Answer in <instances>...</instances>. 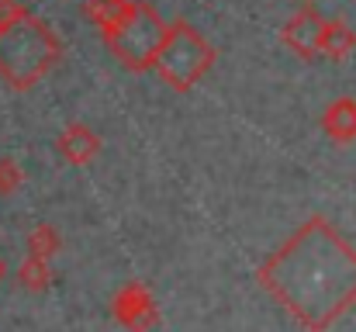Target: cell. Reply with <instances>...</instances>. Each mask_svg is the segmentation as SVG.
<instances>
[{
    "label": "cell",
    "instance_id": "obj_1",
    "mask_svg": "<svg viewBox=\"0 0 356 332\" xmlns=\"http://www.w3.org/2000/svg\"><path fill=\"white\" fill-rule=\"evenodd\" d=\"M256 284L305 332H329L356 305V246L312 215L256 267Z\"/></svg>",
    "mask_w": 356,
    "mask_h": 332
},
{
    "label": "cell",
    "instance_id": "obj_2",
    "mask_svg": "<svg viewBox=\"0 0 356 332\" xmlns=\"http://www.w3.org/2000/svg\"><path fill=\"white\" fill-rule=\"evenodd\" d=\"M63 59V42L45 17L24 7L17 17L0 24V80L24 94L42 84Z\"/></svg>",
    "mask_w": 356,
    "mask_h": 332
},
{
    "label": "cell",
    "instance_id": "obj_3",
    "mask_svg": "<svg viewBox=\"0 0 356 332\" xmlns=\"http://www.w3.org/2000/svg\"><path fill=\"white\" fill-rule=\"evenodd\" d=\"M215 59H218L215 45L187 17H177V21H170V35L159 49L156 77L166 87H173L177 94H187L215 70Z\"/></svg>",
    "mask_w": 356,
    "mask_h": 332
},
{
    "label": "cell",
    "instance_id": "obj_4",
    "mask_svg": "<svg viewBox=\"0 0 356 332\" xmlns=\"http://www.w3.org/2000/svg\"><path fill=\"white\" fill-rule=\"evenodd\" d=\"M166 35H170V24L159 17V10L149 0H131L128 17L115 31H108L101 38H104L108 52L128 73H145V70H156V59H159Z\"/></svg>",
    "mask_w": 356,
    "mask_h": 332
},
{
    "label": "cell",
    "instance_id": "obj_5",
    "mask_svg": "<svg viewBox=\"0 0 356 332\" xmlns=\"http://www.w3.org/2000/svg\"><path fill=\"white\" fill-rule=\"evenodd\" d=\"M111 319L128 332H152L159 326V301L145 280L121 284L111 298Z\"/></svg>",
    "mask_w": 356,
    "mask_h": 332
},
{
    "label": "cell",
    "instance_id": "obj_6",
    "mask_svg": "<svg viewBox=\"0 0 356 332\" xmlns=\"http://www.w3.org/2000/svg\"><path fill=\"white\" fill-rule=\"evenodd\" d=\"M322 31H325V17L312 3H301V10L280 28V42L298 59H315L322 56Z\"/></svg>",
    "mask_w": 356,
    "mask_h": 332
},
{
    "label": "cell",
    "instance_id": "obj_7",
    "mask_svg": "<svg viewBox=\"0 0 356 332\" xmlns=\"http://www.w3.org/2000/svg\"><path fill=\"white\" fill-rule=\"evenodd\" d=\"M101 149H104V139L90 125H83V121H70L59 132V139H56V152L63 156V163H70L76 170L90 166L101 156Z\"/></svg>",
    "mask_w": 356,
    "mask_h": 332
},
{
    "label": "cell",
    "instance_id": "obj_8",
    "mask_svg": "<svg viewBox=\"0 0 356 332\" xmlns=\"http://www.w3.org/2000/svg\"><path fill=\"white\" fill-rule=\"evenodd\" d=\"M322 132L336 145L356 142V97H336L322 111Z\"/></svg>",
    "mask_w": 356,
    "mask_h": 332
},
{
    "label": "cell",
    "instance_id": "obj_9",
    "mask_svg": "<svg viewBox=\"0 0 356 332\" xmlns=\"http://www.w3.org/2000/svg\"><path fill=\"white\" fill-rule=\"evenodd\" d=\"M356 49V31L346 17H325V31H322V56L332 63L350 59Z\"/></svg>",
    "mask_w": 356,
    "mask_h": 332
},
{
    "label": "cell",
    "instance_id": "obj_10",
    "mask_svg": "<svg viewBox=\"0 0 356 332\" xmlns=\"http://www.w3.org/2000/svg\"><path fill=\"white\" fill-rule=\"evenodd\" d=\"M128 10H131V0H83V17L90 24H97L101 35L115 31L128 17Z\"/></svg>",
    "mask_w": 356,
    "mask_h": 332
},
{
    "label": "cell",
    "instance_id": "obj_11",
    "mask_svg": "<svg viewBox=\"0 0 356 332\" xmlns=\"http://www.w3.org/2000/svg\"><path fill=\"white\" fill-rule=\"evenodd\" d=\"M17 284L31 294H42L52 287V260L45 256H35V253H24L21 267H17Z\"/></svg>",
    "mask_w": 356,
    "mask_h": 332
},
{
    "label": "cell",
    "instance_id": "obj_12",
    "mask_svg": "<svg viewBox=\"0 0 356 332\" xmlns=\"http://www.w3.org/2000/svg\"><path fill=\"white\" fill-rule=\"evenodd\" d=\"M24 246H28V253H35V256L56 260V256L63 253V235L56 232V225H49V221H38V225H31V228H28V235H24Z\"/></svg>",
    "mask_w": 356,
    "mask_h": 332
},
{
    "label": "cell",
    "instance_id": "obj_13",
    "mask_svg": "<svg viewBox=\"0 0 356 332\" xmlns=\"http://www.w3.org/2000/svg\"><path fill=\"white\" fill-rule=\"evenodd\" d=\"M21 187H24V170H21V163L10 159V156H0V198H14Z\"/></svg>",
    "mask_w": 356,
    "mask_h": 332
},
{
    "label": "cell",
    "instance_id": "obj_14",
    "mask_svg": "<svg viewBox=\"0 0 356 332\" xmlns=\"http://www.w3.org/2000/svg\"><path fill=\"white\" fill-rule=\"evenodd\" d=\"M3 277H7V263L0 260V284H3Z\"/></svg>",
    "mask_w": 356,
    "mask_h": 332
},
{
    "label": "cell",
    "instance_id": "obj_15",
    "mask_svg": "<svg viewBox=\"0 0 356 332\" xmlns=\"http://www.w3.org/2000/svg\"><path fill=\"white\" fill-rule=\"evenodd\" d=\"M305 3H312V0H305Z\"/></svg>",
    "mask_w": 356,
    "mask_h": 332
}]
</instances>
